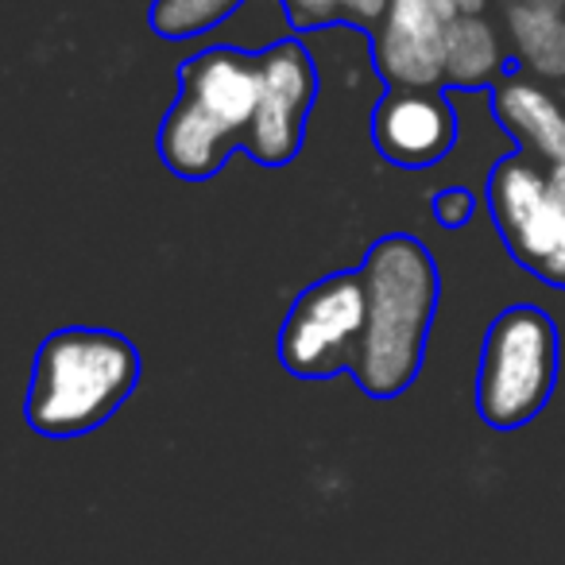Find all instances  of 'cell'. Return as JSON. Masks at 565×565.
<instances>
[{
	"label": "cell",
	"instance_id": "cell-7",
	"mask_svg": "<svg viewBox=\"0 0 565 565\" xmlns=\"http://www.w3.org/2000/svg\"><path fill=\"white\" fill-rule=\"evenodd\" d=\"M318 94V74L299 40H279L259 51V105L252 117L248 151L264 167H287L302 148L307 117Z\"/></svg>",
	"mask_w": 565,
	"mask_h": 565
},
{
	"label": "cell",
	"instance_id": "cell-10",
	"mask_svg": "<svg viewBox=\"0 0 565 565\" xmlns=\"http://www.w3.org/2000/svg\"><path fill=\"white\" fill-rule=\"evenodd\" d=\"M492 109L495 120L515 136L519 151L565 186V97L523 74H503L492 89Z\"/></svg>",
	"mask_w": 565,
	"mask_h": 565
},
{
	"label": "cell",
	"instance_id": "cell-12",
	"mask_svg": "<svg viewBox=\"0 0 565 565\" xmlns=\"http://www.w3.org/2000/svg\"><path fill=\"white\" fill-rule=\"evenodd\" d=\"M503 78V47L492 24L457 17L446 35V82L457 89H488Z\"/></svg>",
	"mask_w": 565,
	"mask_h": 565
},
{
	"label": "cell",
	"instance_id": "cell-4",
	"mask_svg": "<svg viewBox=\"0 0 565 565\" xmlns=\"http://www.w3.org/2000/svg\"><path fill=\"white\" fill-rule=\"evenodd\" d=\"M562 338L546 310L519 302L508 307L484 333L477 372V411L495 430L534 423L557 384Z\"/></svg>",
	"mask_w": 565,
	"mask_h": 565
},
{
	"label": "cell",
	"instance_id": "cell-17",
	"mask_svg": "<svg viewBox=\"0 0 565 565\" xmlns=\"http://www.w3.org/2000/svg\"><path fill=\"white\" fill-rule=\"evenodd\" d=\"M446 9H454V17H480L488 0H441Z\"/></svg>",
	"mask_w": 565,
	"mask_h": 565
},
{
	"label": "cell",
	"instance_id": "cell-13",
	"mask_svg": "<svg viewBox=\"0 0 565 565\" xmlns=\"http://www.w3.org/2000/svg\"><path fill=\"white\" fill-rule=\"evenodd\" d=\"M244 0H156L151 4V32L163 40H194L225 24Z\"/></svg>",
	"mask_w": 565,
	"mask_h": 565
},
{
	"label": "cell",
	"instance_id": "cell-3",
	"mask_svg": "<svg viewBox=\"0 0 565 565\" xmlns=\"http://www.w3.org/2000/svg\"><path fill=\"white\" fill-rule=\"evenodd\" d=\"M259 105V55L210 47L179 71V97L159 128V156L179 179L202 182L248 140Z\"/></svg>",
	"mask_w": 565,
	"mask_h": 565
},
{
	"label": "cell",
	"instance_id": "cell-16",
	"mask_svg": "<svg viewBox=\"0 0 565 565\" xmlns=\"http://www.w3.org/2000/svg\"><path fill=\"white\" fill-rule=\"evenodd\" d=\"M387 9H392V0H341V20L353 28H364V32H376Z\"/></svg>",
	"mask_w": 565,
	"mask_h": 565
},
{
	"label": "cell",
	"instance_id": "cell-9",
	"mask_svg": "<svg viewBox=\"0 0 565 565\" xmlns=\"http://www.w3.org/2000/svg\"><path fill=\"white\" fill-rule=\"evenodd\" d=\"M372 140L403 171L434 167L457 140L454 105L441 89H387L372 113Z\"/></svg>",
	"mask_w": 565,
	"mask_h": 565
},
{
	"label": "cell",
	"instance_id": "cell-8",
	"mask_svg": "<svg viewBox=\"0 0 565 565\" xmlns=\"http://www.w3.org/2000/svg\"><path fill=\"white\" fill-rule=\"evenodd\" d=\"M454 9L441 0H392L372 35L376 71L392 89H438L446 82V35Z\"/></svg>",
	"mask_w": 565,
	"mask_h": 565
},
{
	"label": "cell",
	"instance_id": "cell-2",
	"mask_svg": "<svg viewBox=\"0 0 565 565\" xmlns=\"http://www.w3.org/2000/svg\"><path fill=\"white\" fill-rule=\"evenodd\" d=\"M136 384L140 353L132 341L94 326H66L35 353L24 418L43 438H74L109 423Z\"/></svg>",
	"mask_w": 565,
	"mask_h": 565
},
{
	"label": "cell",
	"instance_id": "cell-18",
	"mask_svg": "<svg viewBox=\"0 0 565 565\" xmlns=\"http://www.w3.org/2000/svg\"><path fill=\"white\" fill-rule=\"evenodd\" d=\"M554 4H562V9H565V0H554Z\"/></svg>",
	"mask_w": 565,
	"mask_h": 565
},
{
	"label": "cell",
	"instance_id": "cell-14",
	"mask_svg": "<svg viewBox=\"0 0 565 565\" xmlns=\"http://www.w3.org/2000/svg\"><path fill=\"white\" fill-rule=\"evenodd\" d=\"M282 12L295 32H318L341 20V0H282Z\"/></svg>",
	"mask_w": 565,
	"mask_h": 565
},
{
	"label": "cell",
	"instance_id": "cell-1",
	"mask_svg": "<svg viewBox=\"0 0 565 565\" xmlns=\"http://www.w3.org/2000/svg\"><path fill=\"white\" fill-rule=\"evenodd\" d=\"M369 322L353 376L372 399H395L423 369L426 338L438 315V264L423 241L392 233L369 248L361 264Z\"/></svg>",
	"mask_w": 565,
	"mask_h": 565
},
{
	"label": "cell",
	"instance_id": "cell-6",
	"mask_svg": "<svg viewBox=\"0 0 565 565\" xmlns=\"http://www.w3.org/2000/svg\"><path fill=\"white\" fill-rule=\"evenodd\" d=\"M369 295L361 271H338L299 295L279 330V361L299 380H326L361 356Z\"/></svg>",
	"mask_w": 565,
	"mask_h": 565
},
{
	"label": "cell",
	"instance_id": "cell-15",
	"mask_svg": "<svg viewBox=\"0 0 565 565\" xmlns=\"http://www.w3.org/2000/svg\"><path fill=\"white\" fill-rule=\"evenodd\" d=\"M434 217L446 228H461L472 217V194L465 186H449L434 198Z\"/></svg>",
	"mask_w": 565,
	"mask_h": 565
},
{
	"label": "cell",
	"instance_id": "cell-5",
	"mask_svg": "<svg viewBox=\"0 0 565 565\" xmlns=\"http://www.w3.org/2000/svg\"><path fill=\"white\" fill-rule=\"evenodd\" d=\"M488 213L519 267L565 287V186L515 151L488 179Z\"/></svg>",
	"mask_w": 565,
	"mask_h": 565
},
{
	"label": "cell",
	"instance_id": "cell-11",
	"mask_svg": "<svg viewBox=\"0 0 565 565\" xmlns=\"http://www.w3.org/2000/svg\"><path fill=\"white\" fill-rule=\"evenodd\" d=\"M515 58L534 78H565V17L554 0H515L508 9Z\"/></svg>",
	"mask_w": 565,
	"mask_h": 565
}]
</instances>
